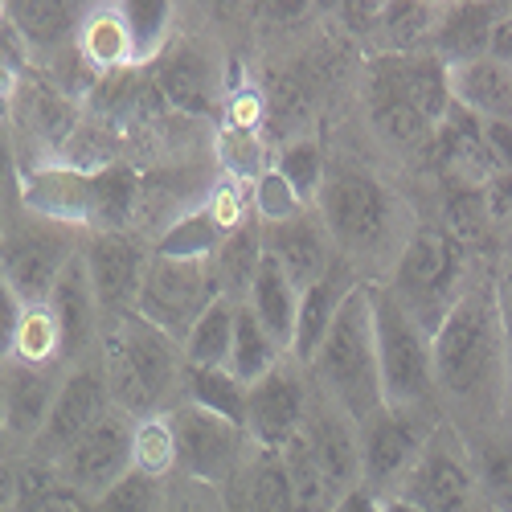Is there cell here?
Wrapping results in <instances>:
<instances>
[{
	"label": "cell",
	"mask_w": 512,
	"mask_h": 512,
	"mask_svg": "<svg viewBox=\"0 0 512 512\" xmlns=\"http://www.w3.org/2000/svg\"><path fill=\"white\" fill-rule=\"evenodd\" d=\"M263 246H267V254L279 263V271L291 279V287L300 295L336 263V246H332V238H328V230L320 222L316 205L304 209L300 218L263 226Z\"/></svg>",
	"instance_id": "22"
},
{
	"label": "cell",
	"mask_w": 512,
	"mask_h": 512,
	"mask_svg": "<svg viewBox=\"0 0 512 512\" xmlns=\"http://www.w3.org/2000/svg\"><path fill=\"white\" fill-rule=\"evenodd\" d=\"M156 74L152 82L160 87L168 111H181V115H209L226 99L222 87V74L213 66V58L197 46V41H168V50L152 62Z\"/></svg>",
	"instance_id": "20"
},
{
	"label": "cell",
	"mask_w": 512,
	"mask_h": 512,
	"mask_svg": "<svg viewBox=\"0 0 512 512\" xmlns=\"http://www.w3.org/2000/svg\"><path fill=\"white\" fill-rule=\"evenodd\" d=\"M226 500H230V512H254V508H250V500H246L238 488H230V492H226Z\"/></svg>",
	"instance_id": "54"
},
{
	"label": "cell",
	"mask_w": 512,
	"mask_h": 512,
	"mask_svg": "<svg viewBox=\"0 0 512 512\" xmlns=\"http://www.w3.org/2000/svg\"><path fill=\"white\" fill-rule=\"evenodd\" d=\"M13 512H95L87 496L66 488L54 467H41L29 459L13 463Z\"/></svg>",
	"instance_id": "31"
},
{
	"label": "cell",
	"mask_w": 512,
	"mask_h": 512,
	"mask_svg": "<svg viewBox=\"0 0 512 512\" xmlns=\"http://www.w3.org/2000/svg\"><path fill=\"white\" fill-rule=\"evenodd\" d=\"M443 422L476 431L504 414V312L492 271H472L431 336Z\"/></svg>",
	"instance_id": "1"
},
{
	"label": "cell",
	"mask_w": 512,
	"mask_h": 512,
	"mask_svg": "<svg viewBox=\"0 0 512 512\" xmlns=\"http://www.w3.org/2000/svg\"><path fill=\"white\" fill-rule=\"evenodd\" d=\"M246 308L259 316V324L291 353L295 320H300V291L291 287V279L279 271V263L271 259V254L263 259L259 275H254V287H250V295H246Z\"/></svg>",
	"instance_id": "30"
},
{
	"label": "cell",
	"mask_w": 512,
	"mask_h": 512,
	"mask_svg": "<svg viewBox=\"0 0 512 512\" xmlns=\"http://www.w3.org/2000/svg\"><path fill=\"white\" fill-rule=\"evenodd\" d=\"M168 422H173V439H177V476L230 492L250 455V439L242 426L193 402H181L168 414Z\"/></svg>",
	"instance_id": "11"
},
{
	"label": "cell",
	"mask_w": 512,
	"mask_h": 512,
	"mask_svg": "<svg viewBox=\"0 0 512 512\" xmlns=\"http://www.w3.org/2000/svg\"><path fill=\"white\" fill-rule=\"evenodd\" d=\"M504 246L512 250V222H508V230H504Z\"/></svg>",
	"instance_id": "57"
},
{
	"label": "cell",
	"mask_w": 512,
	"mask_h": 512,
	"mask_svg": "<svg viewBox=\"0 0 512 512\" xmlns=\"http://www.w3.org/2000/svg\"><path fill=\"white\" fill-rule=\"evenodd\" d=\"M160 512H230V500L222 488L197 484L189 476H173V480H164Z\"/></svg>",
	"instance_id": "43"
},
{
	"label": "cell",
	"mask_w": 512,
	"mask_h": 512,
	"mask_svg": "<svg viewBox=\"0 0 512 512\" xmlns=\"http://www.w3.org/2000/svg\"><path fill=\"white\" fill-rule=\"evenodd\" d=\"M381 512H422V508H414V504L402 500V496H386V500H381Z\"/></svg>",
	"instance_id": "53"
},
{
	"label": "cell",
	"mask_w": 512,
	"mask_h": 512,
	"mask_svg": "<svg viewBox=\"0 0 512 512\" xmlns=\"http://www.w3.org/2000/svg\"><path fill=\"white\" fill-rule=\"evenodd\" d=\"M472 254H467L439 222H418L402 259L394 263L386 287L398 295V304L435 336L447 308L459 300V291L472 279Z\"/></svg>",
	"instance_id": "6"
},
{
	"label": "cell",
	"mask_w": 512,
	"mask_h": 512,
	"mask_svg": "<svg viewBox=\"0 0 512 512\" xmlns=\"http://www.w3.org/2000/svg\"><path fill=\"white\" fill-rule=\"evenodd\" d=\"M148 259H152V242L136 230L87 234V242H82V263H87L103 324L136 312V295H140Z\"/></svg>",
	"instance_id": "15"
},
{
	"label": "cell",
	"mask_w": 512,
	"mask_h": 512,
	"mask_svg": "<svg viewBox=\"0 0 512 512\" xmlns=\"http://www.w3.org/2000/svg\"><path fill=\"white\" fill-rule=\"evenodd\" d=\"M82 17H87V5H74V0H13L5 5V21L21 37L25 58L37 70L74 46Z\"/></svg>",
	"instance_id": "23"
},
{
	"label": "cell",
	"mask_w": 512,
	"mask_h": 512,
	"mask_svg": "<svg viewBox=\"0 0 512 512\" xmlns=\"http://www.w3.org/2000/svg\"><path fill=\"white\" fill-rule=\"evenodd\" d=\"M132 467L160 484L177 476V439L168 414H152L132 426Z\"/></svg>",
	"instance_id": "37"
},
{
	"label": "cell",
	"mask_w": 512,
	"mask_h": 512,
	"mask_svg": "<svg viewBox=\"0 0 512 512\" xmlns=\"http://www.w3.org/2000/svg\"><path fill=\"white\" fill-rule=\"evenodd\" d=\"M250 205H254V218H259L263 226L271 222H287V218H300V213L308 209L300 197H295V189L279 177V168L271 164L267 173L250 185Z\"/></svg>",
	"instance_id": "41"
},
{
	"label": "cell",
	"mask_w": 512,
	"mask_h": 512,
	"mask_svg": "<svg viewBox=\"0 0 512 512\" xmlns=\"http://www.w3.org/2000/svg\"><path fill=\"white\" fill-rule=\"evenodd\" d=\"M283 463H287V472H291V488H295V508L300 512H336L340 508V496L336 488H332V480L316 467V459H312V451H308V443L295 435L283 451Z\"/></svg>",
	"instance_id": "36"
},
{
	"label": "cell",
	"mask_w": 512,
	"mask_h": 512,
	"mask_svg": "<svg viewBox=\"0 0 512 512\" xmlns=\"http://www.w3.org/2000/svg\"><path fill=\"white\" fill-rule=\"evenodd\" d=\"M398 496L422 512H488L476 472H472V463H467L463 439L451 422H443L431 435V443L418 455L414 472L406 476Z\"/></svg>",
	"instance_id": "13"
},
{
	"label": "cell",
	"mask_w": 512,
	"mask_h": 512,
	"mask_svg": "<svg viewBox=\"0 0 512 512\" xmlns=\"http://www.w3.org/2000/svg\"><path fill=\"white\" fill-rule=\"evenodd\" d=\"M357 283H361V275L336 254V263L300 295V320H295L291 357L300 361L304 369L312 365V357H316V349L324 345V336H328V328H332L340 304L349 300V291H353Z\"/></svg>",
	"instance_id": "24"
},
{
	"label": "cell",
	"mask_w": 512,
	"mask_h": 512,
	"mask_svg": "<svg viewBox=\"0 0 512 512\" xmlns=\"http://www.w3.org/2000/svg\"><path fill=\"white\" fill-rule=\"evenodd\" d=\"M283 357H291L279 340L259 324L246 304H238V320H234V349H230V373L242 381V386H254V381H263Z\"/></svg>",
	"instance_id": "32"
},
{
	"label": "cell",
	"mask_w": 512,
	"mask_h": 512,
	"mask_svg": "<svg viewBox=\"0 0 512 512\" xmlns=\"http://www.w3.org/2000/svg\"><path fill=\"white\" fill-rule=\"evenodd\" d=\"M0 463H17L13 447H9V435H5V422H0Z\"/></svg>",
	"instance_id": "55"
},
{
	"label": "cell",
	"mask_w": 512,
	"mask_h": 512,
	"mask_svg": "<svg viewBox=\"0 0 512 512\" xmlns=\"http://www.w3.org/2000/svg\"><path fill=\"white\" fill-rule=\"evenodd\" d=\"M308 398H312L308 369L295 357H283L263 381H254V386H250V398H246V439L259 451H275L279 455L295 435L304 431Z\"/></svg>",
	"instance_id": "14"
},
{
	"label": "cell",
	"mask_w": 512,
	"mask_h": 512,
	"mask_svg": "<svg viewBox=\"0 0 512 512\" xmlns=\"http://www.w3.org/2000/svg\"><path fill=\"white\" fill-rule=\"evenodd\" d=\"M246 398H250V386H242V381L230 369H197V365H185V402L238 422L242 431H246Z\"/></svg>",
	"instance_id": "34"
},
{
	"label": "cell",
	"mask_w": 512,
	"mask_h": 512,
	"mask_svg": "<svg viewBox=\"0 0 512 512\" xmlns=\"http://www.w3.org/2000/svg\"><path fill=\"white\" fill-rule=\"evenodd\" d=\"M9 361H21V365H66V357H62V328H58V320H54V312L46 304L25 308Z\"/></svg>",
	"instance_id": "39"
},
{
	"label": "cell",
	"mask_w": 512,
	"mask_h": 512,
	"mask_svg": "<svg viewBox=\"0 0 512 512\" xmlns=\"http://www.w3.org/2000/svg\"><path fill=\"white\" fill-rule=\"evenodd\" d=\"M459 439L488 512H512V414H500L476 431H463Z\"/></svg>",
	"instance_id": "25"
},
{
	"label": "cell",
	"mask_w": 512,
	"mask_h": 512,
	"mask_svg": "<svg viewBox=\"0 0 512 512\" xmlns=\"http://www.w3.org/2000/svg\"><path fill=\"white\" fill-rule=\"evenodd\" d=\"M369 308H373V332H377L381 390H386V406L443 418L439 390H435L431 332H426L398 304V295L386 283H369Z\"/></svg>",
	"instance_id": "5"
},
{
	"label": "cell",
	"mask_w": 512,
	"mask_h": 512,
	"mask_svg": "<svg viewBox=\"0 0 512 512\" xmlns=\"http://www.w3.org/2000/svg\"><path fill=\"white\" fill-rule=\"evenodd\" d=\"M160 500H164V484L132 467L107 496L95 500V512H160Z\"/></svg>",
	"instance_id": "42"
},
{
	"label": "cell",
	"mask_w": 512,
	"mask_h": 512,
	"mask_svg": "<svg viewBox=\"0 0 512 512\" xmlns=\"http://www.w3.org/2000/svg\"><path fill=\"white\" fill-rule=\"evenodd\" d=\"M267 259V246H263V222L250 218L242 230H234L218 254L209 259V271H213V287H218V300H230V304H246V295L254 287V275H259Z\"/></svg>",
	"instance_id": "29"
},
{
	"label": "cell",
	"mask_w": 512,
	"mask_h": 512,
	"mask_svg": "<svg viewBox=\"0 0 512 512\" xmlns=\"http://www.w3.org/2000/svg\"><path fill=\"white\" fill-rule=\"evenodd\" d=\"M488 58L512 70V9H508V5H504V13L496 17V29H492V41H488Z\"/></svg>",
	"instance_id": "49"
},
{
	"label": "cell",
	"mask_w": 512,
	"mask_h": 512,
	"mask_svg": "<svg viewBox=\"0 0 512 512\" xmlns=\"http://www.w3.org/2000/svg\"><path fill=\"white\" fill-rule=\"evenodd\" d=\"M504 414H512V308H504Z\"/></svg>",
	"instance_id": "50"
},
{
	"label": "cell",
	"mask_w": 512,
	"mask_h": 512,
	"mask_svg": "<svg viewBox=\"0 0 512 512\" xmlns=\"http://www.w3.org/2000/svg\"><path fill=\"white\" fill-rule=\"evenodd\" d=\"M5 119L13 127L17 156H21V177H25V173H33V168L58 160V152L74 136V127L87 119V107L74 103L70 95H62L41 70L25 66L17 87H13V99L5 107Z\"/></svg>",
	"instance_id": "8"
},
{
	"label": "cell",
	"mask_w": 512,
	"mask_h": 512,
	"mask_svg": "<svg viewBox=\"0 0 512 512\" xmlns=\"http://www.w3.org/2000/svg\"><path fill=\"white\" fill-rule=\"evenodd\" d=\"M316 213L336 254L361 275V283H386L422 222L386 177L345 156H328Z\"/></svg>",
	"instance_id": "2"
},
{
	"label": "cell",
	"mask_w": 512,
	"mask_h": 512,
	"mask_svg": "<svg viewBox=\"0 0 512 512\" xmlns=\"http://www.w3.org/2000/svg\"><path fill=\"white\" fill-rule=\"evenodd\" d=\"M336 512H381V496H373L369 488H353Z\"/></svg>",
	"instance_id": "51"
},
{
	"label": "cell",
	"mask_w": 512,
	"mask_h": 512,
	"mask_svg": "<svg viewBox=\"0 0 512 512\" xmlns=\"http://www.w3.org/2000/svg\"><path fill=\"white\" fill-rule=\"evenodd\" d=\"M443 426V418L414 414V410H394L381 406L373 418H365L361 431V488L373 496H398L406 476L414 472L418 455L426 451L431 435Z\"/></svg>",
	"instance_id": "10"
},
{
	"label": "cell",
	"mask_w": 512,
	"mask_h": 512,
	"mask_svg": "<svg viewBox=\"0 0 512 512\" xmlns=\"http://www.w3.org/2000/svg\"><path fill=\"white\" fill-rule=\"evenodd\" d=\"M21 213V156L9 119L0 115V230Z\"/></svg>",
	"instance_id": "44"
},
{
	"label": "cell",
	"mask_w": 512,
	"mask_h": 512,
	"mask_svg": "<svg viewBox=\"0 0 512 512\" xmlns=\"http://www.w3.org/2000/svg\"><path fill=\"white\" fill-rule=\"evenodd\" d=\"M46 308L54 312V320L62 328V357H66V365L99 357L103 312H99V300H95V287H91V275H87L82 254L62 271V279L54 283Z\"/></svg>",
	"instance_id": "21"
},
{
	"label": "cell",
	"mask_w": 512,
	"mask_h": 512,
	"mask_svg": "<svg viewBox=\"0 0 512 512\" xmlns=\"http://www.w3.org/2000/svg\"><path fill=\"white\" fill-rule=\"evenodd\" d=\"M275 168H279V177L295 189V197L312 209L316 197H320L324 173H328V152H324V144L316 136H308V140H295V144L279 148L275 152Z\"/></svg>",
	"instance_id": "38"
},
{
	"label": "cell",
	"mask_w": 512,
	"mask_h": 512,
	"mask_svg": "<svg viewBox=\"0 0 512 512\" xmlns=\"http://www.w3.org/2000/svg\"><path fill=\"white\" fill-rule=\"evenodd\" d=\"M451 82V103L463 107L467 115H476L480 123L488 119H512V70L492 62V58H476L447 70Z\"/></svg>",
	"instance_id": "28"
},
{
	"label": "cell",
	"mask_w": 512,
	"mask_h": 512,
	"mask_svg": "<svg viewBox=\"0 0 512 512\" xmlns=\"http://www.w3.org/2000/svg\"><path fill=\"white\" fill-rule=\"evenodd\" d=\"M99 365L107 377L111 406L123 418H152L173 414L185 402V353L177 340H168L160 328L127 312L103 324Z\"/></svg>",
	"instance_id": "3"
},
{
	"label": "cell",
	"mask_w": 512,
	"mask_h": 512,
	"mask_svg": "<svg viewBox=\"0 0 512 512\" xmlns=\"http://www.w3.org/2000/svg\"><path fill=\"white\" fill-rule=\"evenodd\" d=\"M132 426L136 422L123 418L119 410L107 414L87 439H78L54 463V476L95 504L99 496H107L127 472H132Z\"/></svg>",
	"instance_id": "16"
},
{
	"label": "cell",
	"mask_w": 512,
	"mask_h": 512,
	"mask_svg": "<svg viewBox=\"0 0 512 512\" xmlns=\"http://www.w3.org/2000/svg\"><path fill=\"white\" fill-rule=\"evenodd\" d=\"M496 295H500V304L512 308V250H504V259L496 263Z\"/></svg>",
	"instance_id": "52"
},
{
	"label": "cell",
	"mask_w": 512,
	"mask_h": 512,
	"mask_svg": "<svg viewBox=\"0 0 512 512\" xmlns=\"http://www.w3.org/2000/svg\"><path fill=\"white\" fill-rule=\"evenodd\" d=\"M365 123L377 136V144H386L398 156H426L435 144V132H439V127L394 87V78L381 70V62H373L365 74Z\"/></svg>",
	"instance_id": "19"
},
{
	"label": "cell",
	"mask_w": 512,
	"mask_h": 512,
	"mask_svg": "<svg viewBox=\"0 0 512 512\" xmlns=\"http://www.w3.org/2000/svg\"><path fill=\"white\" fill-rule=\"evenodd\" d=\"M74 46H78V54L87 58V66H91L99 78L140 66V62H136L132 29H127L119 5H87V17H82V25H78Z\"/></svg>",
	"instance_id": "27"
},
{
	"label": "cell",
	"mask_w": 512,
	"mask_h": 512,
	"mask_svg": "<svg viewBox=\"0 0 512 512\" xmlns=\"http://www.w3.org/2000/svg\"><path fill=\"white\" fill-rule=\"evenodd\" d=\"M82 242H87L82 230L37 218L29 209H21L17 218L0 230V271L9 275L25 308H37L50 300L62 271L82 254Z\"/></svg>",
	"instance_id": "7"
},
{
	"label": "cell",
	"mask_w": 512,
	"mask_h": 512,
	"mask_svg": "<svg viewBox=\"0 0 512 512\" xmlns=\"http://www.w3.org/2000/svg\"><path fill=\"white\" fill-rule=\"evenodd\" d=\"M226 238L230 234L213 222V213L201 201L193 213H185L181 222H173L152 242V254H164V259H213Z\"/></svg>",
	"instance_id": "35"
},
{
	"label": "cell",
	"mask_w": 512,
	"mask_h": 512,
	"mask_svg": "<svg viewBox=\"0 0 512 512\" xmlns=\"http://www.w3.org/2000/svg\"><path fill=\"white\" fill-rule=\"evenodd\" d=\"M25 66H29V58H25L21 37L13 33V25L5 17H0V115H5V107L13 99V87H17V78H21Z\"/></svg>",
	"instance_id": "45"
},
{
	"label": "cell",
	"mask_w": 512,
	"mask_h": 512,
	"mask_svg": "<svg viewBox=\"0 0 512 512\" xmlns=\"http://www.w3.org/2000/svg\"><path fill=\"white\" fill-rule=\"evenodd\" d=\"M66 369L70 365H21V361L0 365V422H5L13 459H25L33 439L41 435Z\"/></svg>",
	"instance_id": "17"
},
{
	"label": "cell",
	"mask_w": 512,
	"mask_h": 512,
	"mask_svg": "<svg viewBox=\"0 0 512 512\" xmlns=\"http://www.w3.org/2000/svg\"><path fill=\"white\" fill-rule=\"evenodd\" d=\"M480 193H484V213H488L496 238H504V230L512 222V173H496Z\"/></svg>",
	"instance_id": "47"
},
{
	"label": "cell",
	"mask_w": 512,
	"mask_h": 512,
	"mask_svg": "<svg viewBox=\"0 0 512 512\" xmlns=\"http://www.w3.org/2000/svg\"><path fill=\"white\" fill-rule=\"evenodd\" d=\"M213 300H218V287H213L209 259H164V254H152L136 295V316L160 328L168 340L185 345L193 324L205 316Z\"/></svg>",
	"instance_id": "9"
},
{
	"label": "cell",
	"mask_w": 512,
	"mask_h": 512,
	"mask_svg": "<svg viewBox=\"0 0 512 512\" xmlns=\"http://www.w3.org/2000/svg\"><path fill=\"white\" fill-rule=\"evenodd\" d=\"M500 13H504V5H439L426 54H435L447 70L488 58V41H492Z\"/></svg>",
	"instance_id": "26"
},
{
	"label": "cell",
	"mask_w": 512,
	"mask_h": 512,
	"mask_svg": "<svg viewBox=\"0 0 512 512\" xmlns=\"http://www.w3.org/2000/svg\"><path fill=\"white\" fill-rule=\"evenodd\" d=\"M9 480H13V463H0V496H5Z\"/></svg>",
	"instance_id": "56"
},
{
	"label": "cell",
	"mask_w": 512,
	"mask_h": 512,
	"mask_svg": "<svg viewBox=\"0 0 512 512\" xmlns=\"http://www.w3.org/2000/svg\"><path fill=\"white\" fill-rule=\"evenodd\" d=\"M234 320H238V304L213 300V304L205 308V316L193 324L189 340L181 345L185 365H197V369H226V365H230V349H234Z\"/></svg>",
	"instance_id": "33"
},
{
	"label": "cell",
	"mask_w": 512,
	"mask_h": 512,
	"mask_svg": "<svg viewBox=\"0 0 512 512\" xmlns=\"http://www.w3.org/2000/svg\"><path fill=\"white\" fill-rule=\"evenodd\" d=\"M21 316H25L21 295L9 283V275L0 271V365L13 357V340H17V328H21Z\"/></svg>",
	"instance_id": "46"
},
{
	"label": "cell",
	"mask_w": 512,
	"mask_h": 512,
	"mask_svg": "<svg viewBox=\"0 0 512 512\" xmlns=\"http://www.w3.org/2000/svg\"><path fill=\"white\" fill-rule=\"evenodd\" d=\"M484 144H488L500 173H512V119H488L484 123Z\"/></svg>",
	"instance_id": "48"
},
{
	"label": "cell",
	"mask_w": 512,
	"mask_h": 512,
	"mask_svg": "<svg viewBox=\"0 0 512 512\" xmlns=\"http://www.w3.org/2000/svg\"><path fill=\"white\" fill-rule=\"evenodd\" d=\"M127 29H132V41H136V62L140 66H152L164 50L168 41H173V21H177V9L173 5H119Z\"/></svg>",
	"instance_id": "40"
},
{
	"label": "cell",
	"mask_w": 512,
	"mask_h": 512,
	"mask_svg": "<svg viewBox=\"0 0 512 512\" xmlns=\"http://www.w3.org/2000/svg\"><path fill=\"white\" fill-rule=\"evenodd\" d=\"M312 386L345 410L357 426L386 406L381 390V357H377V332L369 308V283H357L349 300L340 304L324 345L308 365Z\"/></svg>",
	"instance_id": "4"
},
{
	"label": "cell",
	"mask_w": 512,
	"mask_h": 512,
	"mask_svg": "<svg viewBox=\"0 0 512 512\" xmlns=\"http://www.w3.org/2000/svg\"><path fill=\"white\" fill-rule=\"evenodd\" d=\"M300 439L308 443L316 467L332 480V488L340 496L361 488V431H357V422L336 402H328L316 386H312V398H308V418H304Z\"/></svg>",
	"instance_id": "18"
},
{
	"label": "cell",
	"mask_w": 512,
	"mask_h": 512,
	"mask_svg": "<svg viewBox=\"0 0 512 512\" xmlns=\"http://www.w3.org/2000/svg\"><path fill=\"white\" fill-rule=\"evenodd\" d=\"M107 414H115V406L107 394V377H103L99 357L70 365L62 386H58V398L50 406V418L41 426V435L33 439L25 459L41 463V467H54L78 439H87Z\"/></svg>",
	"instance_id": "12"
}]
</instances>
